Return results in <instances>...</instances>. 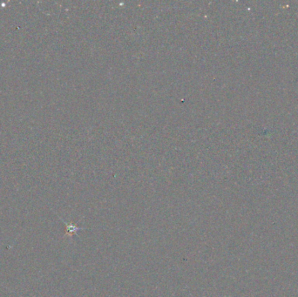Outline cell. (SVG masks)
<instances>
[{
    "mask_svg": "<svg viewBox=\"0 0 298 297\" xmlns=\"http://www.w3.org/2000/svg\"><path fill=\"white\" fill-rule=\"evenodd\" d=\"M81 228H77L76 226H74V225H72V224H67L66 223V234H68V235H72V234H76V232L78 231V230H80Z\"/></svg>",
    "mask_w": 298,
    "mask_h": 297,
    "instance_id": "obj_1",
    "label": "cell"
}]
</instances>
